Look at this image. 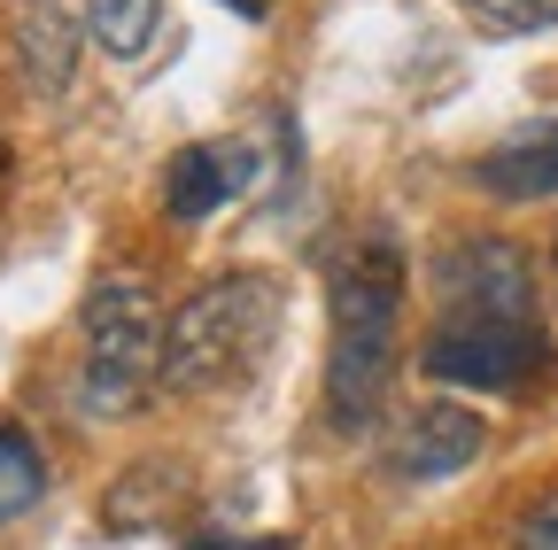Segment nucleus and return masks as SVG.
I'll use <instances>...</instances> for the list:
<instances>
[{"label":"nucleus","mask_w":558,"mask_h":550,"mask_svg":"<svg viewBox=\"0 0 558 550\" xmlns=\"http://www.w3.org/2000/svg\"><path fill=\"white\" fill-rule=\"evenodd\" d=\"M226 9H233V16H248V24H264V16H271V0H226Z\"/></svg>","instance_id":"2eb2a0df"},{"label":"nucleus","mask_w":558,"mask_h":550,"mask_svg":"<svg viewBox=\"0 0 558 550\" xmlns=\"http://www.w3.org/2000/svg\"><path fill=\"white\" fill-rule=\"evenodd\" d=\"M9 39H16V71L32 78V94H62L70 86V71H78V39H70L54 0H16Z\"/></svg>","instance_id":"1a4fd4ad"},{"label":"nucleus","mask_w":558,"mask_h":550,"mask_svg":"<svg viewBox=\"0 0 558 550\" xmlns=\"http://www.w3.org/2000/svg\"><path fill=\"white\" fill-rule=\"evenodd\" d=\"M465 16L481 24V32H543V24H558V0H465Z\"/></svg>","instance_id":"f8f14e48"},{"label":"nucleus","mask_w":558,"mask_h":550,"mask_svg":"<svg viewBox=\"0 0 558 550\" xmlns=\"http://www.w3.org/2000/svg\"><path fill=\"white\" fill-rule=\"evenodd\" d=\"M512 550H558V497L527 504V520L512 527Z\"/></svg>","instance_id":"ddd939ff"},{"label":"nucleus","mask_w":558,"mask_h":550,"mask_svg":"<svg viewBox=\"0 0 558 550\" xmlns=\"http://www.w3.org/2000/svg\"><path fill=\"white\" fill-rule=\"evenodd\" d=\"M427 380H450V388H505L520 395L543 365H550V341L535 326V310H442L427 350H418Z\"/></svg>","instance_id":"20e7f679"},{"label":"nucleus","mask_w":558,"mask_h":550,"mask_svg":"<svg viewBox=\"0 0 558 550\" xmlns=\"http://www.w3.org/2000/svg\"><path fill=\"white\" fill-rule=\"evenodd\" d=\"M47 497V465H39V442L24 427H0V527H16L32 504Z\"/></svg>","instance_id":"9d476101"},{"label":"nucleus","mask_w":558,"mask_h":550,"mask_svg":"<svg viewBox=\"0 0 558 550\" xmlns=\"http://www.w3.org/2000/svg\"><path fill=\"white\" fill-rule=\"evenodd\" d=\"M186 550H288L279 535H264V542H233V535H202V542H186Z\"/></svg>","instance_id":"4468645a"},{"label":"nucleus","mask_w":558,"mask_h":550,"mask_svg":"<svg viewBox=\"0 0 558 550\" xmlns=\"http://www.w3.org/2000/svg\"><path fill=\"white\" fill-rule=\"evenodd\" d=\"M550 264H558V241H550Z\"/></svg>","instance_id":"dca6fc26"},{"label":"nucleus","mask_w":558,"mask_h":550,"mask_svg":"<svg viewBox=\"0 0 558 550\" xmlns=\"http://www.w3.org/2000/svg\"><path fill=\"white\" fill-rule=\"evenodd\" d=\"M163 310L140 280H101L86 303V365H78V411L86 419H124L163 380Z\"/></svg>","instance_id":"7ed1b4c3"},{"label":"nucleus","mask_w":558,"mask_h":550,"mask_svg":"<svg viewBox=\"0 0 558 550\" xmlns=\"http://www.w3.org/2000/svg\"><path fill=\"white\" fill-rule=\"evenodd\" d=\"M163 24V0H86V32L101 39V54H148Z\"/></svg>","instance_id":"9b49d317"},{"label":"nucleus","mask_w":558,"mask_h":550,"mask_svg":"<svg viewBox=\"0 0 558 550\" xmlns=\"http://www.w3.org/2000/svg\"><path fill=\"white\" fill-rule=\"evenodd\" d=\"M241 179H248V156L226 140H194V148H179L171 156V171H163V201H171V218L179 225H194V218H209L218 201H233L241 194Z\"/></svg>","instance_id":"6e6552de"},{"label":"nucleus","mask_w":558,"mask_h":550,"mask_svg":"<svg viewBox=\"0 0 558 550\" xmlns=\"http://www.w3.org/2000/svg\"><path fill=\"white\" fill-rule=\"evenodd\" d=\"M279 310H288V295L264 271H233V280L194 288L171 310V333H163V388L202 395V388L248 380L271 350V333H279Z\"/></svg>","instance_id":"f03ea898"},{"label":"nucleus","mask_w":558,"mask_h":550,"mask_svg":"<svg viewBox=\"0 0 558 550\" xmlns=\"http://www.w3.org/2000/svg\"><path fill=\"white\" fill-rule=\"evenodd\" d=\"M473 179L497 201H550L558 194V124H520L473 163Z\"/></svg>","instance_id":"0eeeda50"},{"label":"nucleus","mask_w":558,"mask_h":550,"mask_svg":"<svg viewBox=\"0 0 558 550\" xmlns=\"http://www.w3.org/2000/svg\"><path fill=\"white\" fill-rule=\"evenodd\" d=\"M481 450H488V427L465 403H418L388 442V465L403 480H442V473H465Z\"/></svg>","instance_id":"423d86ee"},{"label":"nucleus","mask_w":558,"mask_h":550,"mask_svg":"<svg viewBox=\"0 0 558 550\" xmlns=\"http://www.w3.org/2000/svg\"><path fill=\"white\" fill-rule=\"evenodd\" d=\"M435 280H442V310H535V271L512 241H458L442 264H435Z\"/></svg>","instance_id":"39448f33"},{"label":"nucleus","mask_w":558,"mask_h":550,"mask_svg":"<svg viewBox=\"0 0 558 550\" xmlns=\"http://www.w3.org/2000/svg\"><path fill=\"white\" fill-rule=\"evenodd\" d=\"M396 318H403V256L365 233L333 256V341H326V419L357 435L380 419L396 380Z\"/></svg>","instance_id":"f257e3e1"}]
</instances>
